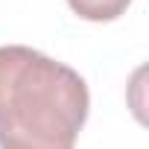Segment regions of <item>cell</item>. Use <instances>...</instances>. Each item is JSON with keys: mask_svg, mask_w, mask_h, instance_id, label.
<instances>
[{"mask_svg": "<svg viewBox=\"0 0 149 149\" xmlns=\"http://www.w3.org/2000/svg\"><path fill=\"white\" fill-rule=\"evenodd\" d=\"M67 3L85 21H114L129 9L132 0H67Z\"/></svg>", "mask_w": 149, "mask_h": 149, "instance_id": "2", "label": "cell"}, {"mask_svg": "<svg viewBox=\"0 0 149 149\" xmlns=\"http://www.w3.org/2000/svg\"><path fill=\"white\" fill-rule=\"evenodd\" d=\"M88 105L73 67L32 47H0V149H73Z\"/></svg>", "mask_w": 149, "mask_h": 149, "instance_id": "1", "label": "cell"}]
</instances>
